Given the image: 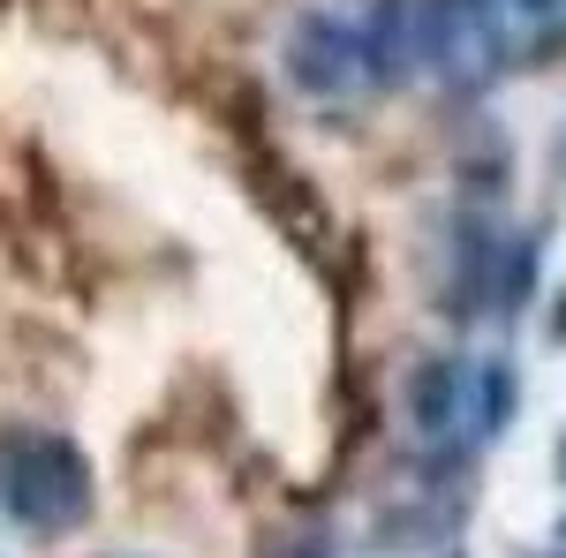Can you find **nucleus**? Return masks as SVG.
I'll return each instance as SVG.
<instances>
[{
  "label": "nucleus",
  "mask_w": 566,
  "mask_h": 558,
  "mask_svg": "<svg viewBox=\"0 0 566 558\" xmlns=\"http://www.w3.org/2000/svg\"><path fill=\"white\" fill-rule=\"evenodd\" d=\"M84 461L69 453V445H31L15 468L0 475V498L15 506L23 520H45V528H69V520H84Z\"/></svg>",
  "instance_id": "1"
},
{
  "label": "nucleus",
  "mask_w": 566,
  "mask_h": 558,
  "mask_svg": "<svg viewBox=\"0 0 566 558\" xmlns=\"http://www.w3.org/2000/svg\"><path fill=\"white\" fill-rule=\"evenodd\" d=\"M287 53H295V76H303L310 91H340L355 45H348V31H333L325 15H310L303 31H295V45H287Z\"/></svg>",
  "instance_id": "2"
}]
</instances>
